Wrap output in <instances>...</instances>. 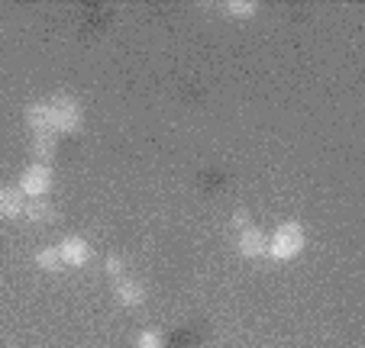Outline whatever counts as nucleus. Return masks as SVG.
<instances>
[{
	"instance_id": "2eb2a0df",
	"label": "nucleus",
	"mask_w": 365,
	"mask_h": 348,
	"mask_svg": "<svg viewBox=\"0 0 365 348\" xmlns=\"http://www.w3.org/2000/svg\"><path fill=\"white\" fill-rule=\"evenodd\" d=\"M233 226L246 229V226H249V213H246V210H236V213H233Z\"/></svg>"
},
{
	"instance_id": "4468645a",
	"label": "nucleus",
	"mask_w": 365,
	"mask_h": 348,
	"mask_svg": "<svg viewBox=\"0 0 365 348\" xmlns=\"http://www.w3.org/2000/svg\"><path fill=\"white\" fill-rule=\"evenodd\" d=\"M103 271L110 274V278H120V271H123V258L110 255V258H107V265H103Z\"/></svg>"
},
{
	"instance_id": "f257e3e1",
	"label": "nucleus",
	"mask_w": 365,
	"mask_h": 348,
	"mask_svg": "<svg viewBox=\"0 0 365 348\" xmlns=\"http://www.w3.org/2000/svg\"><path fill=\"white\" fill-rule=\"evenodd\" d=\"M48 113H52V132H56V136H71V132H78L84 123L81 103L71 94L52 97V100H48Z\"/></svg>"
},
{
	"instance_id": "f03ea898",
	"label": "nucleus",
	"mask_w": 365,
	"mask_h": 348,
	"mask_svg": "<svg viewBox=\"0 0 365 348\" xmlns=\"http://www.w3.org/2000/svg\"><path fill=\"white\" fill-rule=\"evenodd\" d=\"M301 252H304V229H301V223H294V219L278 226V229L272 232L269 246H265V255H272V258H278V261H291Z\"/></svg>"
},
{
	"instance_id": "9b49d317",
	"label": "nucleus",
	"mask_w": 365,
	"mask_h": 348,
	"mask_svg": "<svg viewBox=\"0 0 365 348\" xmlns=\"http://www.w3.org/2000/svg\"><path fill=\"white\" fill-rule=\"evenodd\" d=\"M255 10H259L255 0H230L227 4V14L233 16V20H249V16H255Z\"/></svg>"
},
{
	"instance_id": "f8f14e48",
	"label": "nucleus",
	"mask_w": 365,
	"mask_h": 348,
	"mask_svg": "<svg viewBox=\"0 0 365 348\" xmlns=\"http://www.w3.org/2000/svg\"><path fill=\"white\" fill-rule=\"evenodd\" d=\"M36 265H39L42 271H58V268H62V258H58V248H56V246L39 248V252H36Z\"/></svg>"
},
{
	"instance_id": "ddd939ff",
	"label": "nucleus",
	"mask_w": 365,
	"mask_h": 348,
	"mask_svg": "<svg viewBox=\"0 0 365 348\" xmlns=\"http://www.w3.org/2000/svg\"><path fill=\"white\" fill-rule=\"evenodd\" d=\"M139 348H162L159 332H152V329H145V332H139Z\"/></svg>"
},
{
	"instance_id": "0eeeda50",
	"label": "nucleus",
	"mask_w": 365,
	"mask_h": 348,
	"mask_svg": "<svg viewBox=\"0 0 365 348\" xmlns=\"http://www.w3.org/2000/svg\"><path fill=\"white\" fill-rule=\"evenodd\" d=\"M26 210V197L20 187H0V219H16Z\"/></svg>"
},
{
	"instance_id": "6e6552de",
	"label": "nucleus",
	"mask_w": 365,
	"mask_h": 348,
	"mask_svg": "<svg viewBox=\"0 0 365 348\" xmlns=\"http://www.w3.org/2000/svg\"><path fill=\"white\" fill-rule=\"evenodd\" d=\"M26 126L33 130V136H48L52 132V113H48V103H29L26 107Z\"/></svg>"
},
{
	"instance_id": "423d86ee",
	"label": "nucleus",
	"mask_w": 365,
	"mask_h": 348,
	"mask_svg": "<svg viewBox=\"0 0 365 348\" xmlns=\"http://www.w3.org/2000/svg\"><path fill=\"white\" fill-rule=\"evenodd\" d=\"M113 297H117L123 307H143L145 287L139 284V280H133V278H120L117 284H113Z\"/></svg>"
},
{
	"instance_id": "1a4fd4ad",
	"label": "nucleus",
	"mask_w": 365,
	"mask_h": 348,
	"mask_svg": "<svg viewBox=\"0 0 365 348\" xmlns=\"http://www.w3.org/2000/svg\"><path fill=\"white\" fill-rule=\"evenodd\" d=\"M23 216H29L33 223H56L58 210L48 204L46 197H36V200H26V210H23Z\"/></svg>"
},
{
	"instance_id": "7ed1b4c3",
	"label": "nucleus",
	"mask_w": 365,
	"mask_h": 348,
	"mask_svg": "<svg viewBox=\"0 0 365 348\" xmlns=\"http://www.w3.org/2000/svg\"><path fill=\"white\" fill-rule=\"evenodd\" d=\"M23 191V197H29V200H36V197H46L48 194V187H52V168L48 164H39V162H33L29 168H23V174H20V184H16Z\"/></svg>"
},
{
	"instance_id": "39448f33",
	"label": "nucleus",
	"mask_w": 365,
	"mask_h": 348,
	"mask_svg": "<svg viewBox=\"0 0 365 348\" xmlns=\"http://www.w3.org/2000/svg\"><path fill=\"white\" fill-rule=\"evenodd\" d=\"M265 246H269V239H265V232L255 229V226H246L242 236H240V242H236L240 255H246V258H259V255H265Z\"/></svg>"
},
{
	"instance_id": "20e7f679",
	"label": "nucleus",
	"mask_w": 365,
	"mask_h": 348,
	"mask_svg": "<svg viewBox=\"0 0 365 348\" xmlns=\"http://www.w3.org/2000/svg\"><path fill=\"white\" fill-rule=\"evenodd\" d=\"M56 248H58L62 265H68V268H81L91 261V246L81 239V236H68V239H62Z\"/></svg>"
},
{
	"instance_id": "9d476101",
	"label": "nucleus",
	"mask_w": 365,
	"mask_h": 348,
	"mask_svg": "<svg viewBox=\"0 0 365 348\" xmlns=\"http://www.w3.org/2000/svg\"><path fill=\"white\" fill-rule=\"evenodd\" d=\"M56 149H58L56 132H48V136H36V139H33V155H36V162H39V164H48V162H52V158H56Z\"/></svg>"
}]
</instances>
